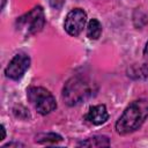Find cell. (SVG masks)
I'll return each instance as SVG.
<instances>
[{"label":"cell","instance_id":"7","mask_svg":"<svg viewBox=\"0 0 148 148\" xmlns=\"http://www.w3.org/2000/svg\"><path fill=\"white\" fill-rule=\"evenodd\" d=\"M109 118V113L106 110V106L104 104H98L95 106H91L86 114V119L94 124V125H101L104 124Z\"/></svg>","mask_w":148,"mask_h":148},{"label":"cell","instance_id":"12","mask_svg":"<svg viewBox=\"0 0 148 148\" xmlns=\"http://www.w3.org/2000/svg\"><path fill=\"white\" fill-rule=\"evenodd\" d=\"M143 57H145V59L148 61V42L146 43L145 49H143Z\"/></svg>","mask_w":148,"mask_h":148},{"label":"cell","instance_id":"2","mask_svg":"<svg viewBox=\"0 0 148 148\" xmlns=\"http://www.w3.org/2000/svg\"><path fill=\"white\" fill-rule=\"evenodd\" d=\"M148 117V101L136 99L132 102L123 112L116 123V131L121 134H128L136 131Z\"/></svg>","mask_w":148,"mask_h":148},{"label":"cell","instance_id":"5","mask_svg":"<svg viewBox=\"0 0 148 148\" xmlns=\"http://www.w3.org/2000/svg\"><path fill=\"white\" fill-rule=\"evenodd\" d=\"M86 23H87L86 12L81 8H74L66 15L65 22H64V28L68 35L75 37L81 34Z\"/></svg>","mask_w":148,"mask_h":148},{"label":"cell","instance_id":"10","mask_svg":"<svg viewBox=\"0 0 148 148\" xmlns=\"http://www.w3.org/2000/svg\"><path fill=\"white\" fill-rule=\"evenodd\" d=\"M61 140H62V138L59 134H56V133L40 134L39 136L36 138V141L39 142V143H57Z\"/></svg>","mask_w":148,"mask_h":148},{"label":"cell","instance_id":"6","mask_svg":"<svg viewBox=\"0 0 148 148\" xmlns=\"http://www.w3.org/2000/svg\"><path fill=\"white\" fill-rule=\"evenodd\" d=\"M30 67V58L25 53H17L13 57L5 69V74L8 79L18 80Z\"/></svg>","mask_w":148,"mask_h":148},{"label":"cell","instance_id":"3","mask_svg":"<svg viewBox=\"0 0 148 148\" xmlns=\"http://www.w3.org/2000/svg\"><path fill=\"white\" fill-rule=\"evenodd\" d=\"M45 24L44 10L40 6L34 7L31 10L20 16L16 20V29L24 36H30L39 32Z\"/></svg>","mask_w":148,"mask_h":148},{"label":"cell","instance_id":"1","mask_svg":"<svg viewBox=\"0 0 148 148\" xmlns=\"http://www.w3.org/2000/svg\"><path fill=\"white\" fill-rule=\"evenodd\" d=\"M97 91L96 83L87 76L76 75L71 77L62 88V98L69 106L84 103Z\"/></svg>","mask_w":148,"mask_h":148},{"label":"cell","instance_id":"11","mask_svg":"<svg viewBox=\"0 0 148 148\" xmlns=\"http://www.w3.org/2000/svg\"><path fill=\"white\" fill-rule=\"evenodd\" d=\"M12 146H16V147L22 146V147H24V145H23V143H20V142H9V143L2 146V148H7V147H12Z\"/></svg>","mask_w":148,"mask_h":148},{"label":"cell","instance_id":"13","mask_svg":"<svg viewBox=\"0 0 148 148\" xmlns=\"http://www.w3.org/2000/svg\"><path fill=\"white\" fill-rule=\"evenodd\" d=\"M1 131H2V136H1L0 140H3L6 138V130H5V126L3 125H1Z\"/></svg>","mask_w":148,"mask_h":148},{"label":"cell","instance_id":"14","mask_svg":"<svg viewBox=\"0 0 148 148\" xmlns=\"http://www.w3.org/2000/svg\"><path fill=\"white\" fill-rule=\"evenodd\" d=\"M5 5H6V0H1V9H3Z\"/></svg>","mask_w":148,"mask_h":148},{"label":"cell","instance_id":"9","mask_svg":"<svg viewBox=\"0 0 148 148\" xmlns=\"http://www.w3.org/2000/svg\"><path fill=\"white\" fill-rule=\"evenodd\" d=\"M102 34V24L97 18H91L88 22L87 27V36L90 39H98Z\"/></svg>","mask_w":148,"mask_h":148},{"label":"cell","instance_id":"4","mask_svg":"<svg viewBox=\"0 0 148 148\" xmlns=\"http://www.w3.org/2000/svg\"><path fill=\"white\" fill-rule=\"evenodd\" d=\"M29 102L40 114H49L57 108V102L53 95L42 87H31L27 91Z\"/></svg>","mask_w":148,"mask_h":148},{"label":"cell","instance_id":"8","mask_svg":"<svg viewBox=\"0 0 148 148\" xmlns=\"http://www.w3.org/2000/svg\"><path fill=\"white\" fill-rule=\"evenodd\" d=\"M79 146L81 147H108L110 146V140L108 136H104V135H95L84 141H81Z\"/></svg>","mask_w":148,"mask_h":148}]
</instances>
